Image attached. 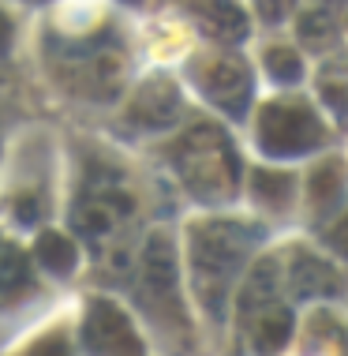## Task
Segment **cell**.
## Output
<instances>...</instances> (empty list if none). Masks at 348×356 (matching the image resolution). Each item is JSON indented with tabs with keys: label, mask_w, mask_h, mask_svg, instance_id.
I'll return each mask as SVG.
<instances>
[{
	"label": "cell",
	"mask_w": 348,
	"mask_h": 356,
	"mask_svg": "<svg viewBox=\"0 0 348 356\" xmlns=\"http://www.w3.org/2000/svg\"><path fill=\"white\" fill-rule=\"evenodd\" d=\"M176 165L183 184L195 191L199 199H210V203H221L236 191V172L240 161L232 154V143L225 139L221 128H210V124H199L188 136L176 143Z\"/></svg>",
	"instance_id": "cell-1"
},
{
	"label": "cell",
	"mask_w": 348,
	"mask_h": 356,
	"mask_svg": "<svg viewBox=\"0 0 348 356\" xmlns=\"http://www.w3.org/2000/svg\"><path fill=\"white\" fill-rule=\"evenodd\" d=\"M255 229L244 221H202L191 229V259H195V277L206 293L210 312H217V296L229 285V277L240 270V263L251 252Z\"/></svg>",
	"instance_id": "cell-2"
},
{
	"label": "cell",
	"mask_w": 348,
	"mask_h": 356,
	"mask_svg": "<svg viewBox=\"0 0 348 356\" xmlns=\"http://www.w3.org/2000/svg\"><path fill=\"white\" fill-rule=\"evenodd\" d=\"M255 136L270 158H299V154L322 147L326 131L304 102H270L258 113Z\"/></svg>",
	"instance_id": "cell-3"
},
{
	"label": "cell",
	"mask_w": 348,
	"mask_h": 356,
	"mask_svg": "<svg viewBox=\"0 0 348 356\" xmlns=\"http://www.w3.org/2000/svg\"><path fill=\"white\" fill-rule=\"evenodd\" d=\"M86 349L98 356H142V345L135 338L131 319L109 300H94L83 323Z\"/></svg>",
	"instance_id": "cell-4"
},
{
	"label": "cell",
	"mask_w": 348,
	"mask_h": 356,
	"mask_svg": "<svg viewBox=\"0 0 348 356\" xmlns=\"http://www.w3.org/2000/svg\"><path fill=\"white\" fill-rule=\"evenodd\" d=\"M180 113H183V98H180L176 83H172L169 75H150V79L135 90L128 120L135 128L158 131V128H172V124L180 120Z\"/></svg>",
	"instance_id": "cell-5"
},
{
	"label": "cell",
	"mask_w": 348,
	"mask_h": 356,
	"mask_svg": "<svg viewBox=\"0 0 348 356\" xmlns=\"http://www.w3.org/2000/svg\"><path fill=\"white\" fill-rule=\"evenodd\" d=\"M202 86L217 109H225L229 117H240L251 98V72L232 56H217L202 68Z\"/></svg>",
	"instance_id": "cell-6"
},
{
	"label": "cell",
	"mask_w": 348,
	"mask_h": 356,
	"mask_svg": "<svg viewBox=\"0 0 348 356\" xmlns=\"http://www.w3.org/2000/svg\"><path fill=\"white\" fill-rule=\"evenodd\" d=\"M72 90L83 98H113L124 83V56L116 49H94L83 53L72 68Z\"/></svg>",
	"instance_id": "cell-7"
},
{
	"label": "cell",
	"mask_w": 348,
	"mask_h": 356,
	"mask_svg": "<svg viewBox=\"0 0 348 356\" xmlns=\"http://www.w3.org/2000/svg\"><path fill=\"white\" fill-rule=\"evenodd\" d=\"M139 282L142 293L154 300H172V289H176V252H172V240L165 233H150V240L139 252Z\"/></svg>",
	"instance_id": "cell-8"
},
{
	"label": "cell",
	"mask_w": 348,
	"mask_h": 356,
	"mask_svg": "<svg viewBox=\"0 0 348 356\" xmlns=\"http://www.w3.org/2000/svg\"><path fill=\"white\" fill-rule=\"evenodd\" d=\"M341 289V277L326 259L318 255H307V252H296L292 255V266H288V293L296 300H318V296H333Z\"/></svg>",
	"instance_id": "cell-9"
},
{
	"label": "cell",
	"mask_w": 348,
	"mask_h": 356,
	"mask_svg": "<svg viewBox=\"0 0 348 356\" xmlns=\"http://www.w3.org/2000/svg\"><path fill=\"white\" fill-rule=\"evenodd\" d=\"M191 15L199 19L202 31L221 38V42H244V34H247V15L232 0H195Z\"/></svg>",
	"instance_id": "cell-10"
},
{
	"label": "cell",
	"mask_w": 348,
	"mask_h": 356,
	"mask_svg": "<svg viewBox=\"0 0 348 356\" xmlns=\"http://www.w3.org/2000/svg\"><path fill=\"white\" fill-rule=\"evenodd\" d=\"M288 338H292V312L281 307V304L263 307L255 326H251V345H255L258 353L274 356V353H281L288 345Z\"/></svg>",
	"instance_id": "cell-11"
},
{
	"label": "cell",
	"mask_w": 348,
	"mask_h": 356,
	"mask_svg": "<svg viewBox=\"0 0 348 356\" xmlns=\"http://www.w3.org/2000/svg\"><path fill=\"white\" fill-rule=\"evenodd\" d=\"M341 191H345V165L337 158H326L311 172V210L315 214H330L341 203Z\"/></svg>",
	"instance_id": "cell-12"
},
{
	"label": "cell",
	"mask_w": 348,
	"mask_h": 356,
	"mask_svg": "<svg viewBox=\"0 0 348 356\" xmlns=\"http://www.w3.org/2000/svg\"><path fill=\"white\" fill-rule=\"evenodd\" d=\"M281 289V270H277V259H263V263L251 270L244 293H240V307L244 312H255V307H270Z\"/></svg>",
	"instance_id": "cell-13"
},
{
	"label": "cell",
	"mask_w": 348,
	"mask_h": 356,
	"mask_svg": "<svg viewBox=\"0 0 348 356\" xmlns=\"http://www.w3.org/2000/svg\"><path fill=\"white\" fill-rule=\"evenodd\" d=\"M75 244L67 240L64 233H42L38 236V263L53 274H72L75 266Z\"/></svg>",
	"instance_id": "cell-14"
},
{
	"label": "cell",
	"mask_w": 348,
	"mask_h": 356,
	"mask_svg": "<svg viewBox=\"0 0 348 356\" xmlns=\"http://www.w3.org/2000/svg\"><path fill=\"white\" fill-rule=\"evenodd\" d=\"M251 191H255V199L258 203H266V207H274V210H281L288 199H292V177H285V172H255V184H251Z\"/></svg>",
	"instance_id": "cell-15"
},
{
	"label": "cell",
	"mask_w": 348,
	"mask_h": 356,
	"mask_svg": "<svg viewBox=\"0 0 348 356\" xmlns=\"http://www.w3.org/2000/svg\"><path fill=\"white\" fill-rule=\"evenodd\" d=\"M299 38H304L311 49H326V45L337 42V23L330 12H307L299 19Z\"/></svg>",
	"instance_id": "cell-16"
},
{
	"label": "cell",
	"mask_w": 348,
	"mask_h": 356,
	"mask_svg": "<svg viewBox=\"0 0 348 356\" xmlns=\"http://www.w3.org/2000/svg\"><path fill=\"white\" fill-rule=\"evenodd\" d=\"M318 94L337 117H348V68H326L318 79Z\"/></svg>",
	"instance_id": "cell-17"
},
{
	"label": "cell",
	"mask_w": 348,
	"mask_h": 356,
	"mask_svg": "<svg viewBox=\"0 0 348 356\" xmlns=\"http://www.w3.org/2000/svg\"><path fill=\"white\" fill-rule=\"evenodd\" d=\"M31 282V270H26V255L19 248H0V293H15Z\"/></svg>",
	"instance_id": "cell-18"
},
{
	"label": "cell",
	"mask_w": 348,
	"mask_h": 356,
	"mask_svg": "<svg viewBox=\"0 0 348 356\" xmlns=\"http://www.w3.org/2000/svg\"><path fill=\"white\" fill-rule=\"evenodd\" d=\"M266 72L274 75L277 83H299V75H304V60L285 49V45H274V49H266Z\"/></svg>",
	"instance_id": "cell-19"
},
{
	"label": "cell",
	"mask_w": 348,
	"mask_h": 356,
	"mask_svg": "<svg viewBox=\"0 0 348 356\" xmlns=\"http://www.w3.org/2000/svg\"><path fill=\"white\" fill-rule=\"evenodd\" d=\"M38 214H42V199H38L34 191H26V195H15V203H12V218H15V221H23V225H34Z\"/></svg>",
	"instance_id": "cell-20"
},
{
	"label": "cell",
	"mask_w": 348,
	"mask_h": 356,
	"mask_svg": "<svg viewBox=\"0 0 348 356\" xmlns=\"http://www.w3.org/2000/svg\"><path fill=\"white\" fill-rule=\"evenodd\" d=\"M288 12H292V0H258V15L266 23H281Z\"/></svg>",
	"instance_id": "cell-21"
},
{
	"label": "cell",
	"mask_w": 348,
	"mask_h": 356,
	"mask_svg": "<svg viewBox=\"0 0 348 356\" xmlns=\"http://www.w3.org/2000/svg\"><path fill=\"white\" fill-rule=\"evenodd\" d=\"M330 244H333V252H337V255H345V259H348V214L330 229Z\"/></svg>",
	"instance_id": "cell-22"
},
{
	"label": "cell",
	"mask_w": 348,
	"mask_h": 356,
	"mask_svg": "<svg viewBox=\"0 0 348 356\" xmlns=\"http://www.w3.org/2000/svg\"><path fill=\"white\" fill-rule=\"evenodd\" d=\"M8 45H12V23H8L4 12H0V53H4Z\"/></svg>",
	"instance_id": "cell-23"
}]
</instances>
